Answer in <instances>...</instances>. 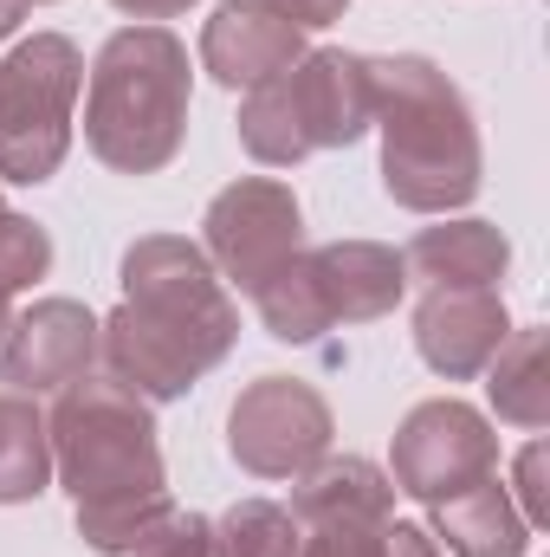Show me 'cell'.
<instances>
[{
  "label": "cell",
  "instance_id": "obj_4",
  "mask_svg": "<svg viewBox=\"0 0 550 557\" xmlns=\"http://www.w3.org/2000/svg\"><path fill=\"white\" fill-rule=\"evenodd\" d=\"M188 111H195V65L168 26L137 20L98 46L85 85V149L104 169L162 175L188 143Z\"/></svg>",
  "mask_w": 550,
  "mask_h": 557
},
{
  "label": "cell",
  "instance_id": "obj_1",
  "mask_svg": "<svg viewBox=\"0 0 550 557\" xmlns=\"http://www.w3.org/2000/svg\"><path fill=\"white\" fill-rule=\"evenodd\" d=\"M124 305L98 318V370L142 403H182L240 344V305L188 234H142L124 247Z\"/></svg>",
  "mask_w": 550,
  "mask_h": 557
},
{
  "label": "cell",
  "instance_id": "obj_9",
  "mask_svg": "<svg viewBox=\"0 0 550 557\" xmlns=\"http://www.w3.org/2000/svg\"><path fill=\"white\" fill-rule=\"evenodd\" d=\"M337 441L330 403L298 376H253L227 409V454L253 480H298Z\"/></svg>",
  "mask_w": 550,
  "mask_h": 557
},
{
  "label": "cell",
  "instance_id": "obj_6",
  "mask_svg": "<svg viewBox=\"0 0 550 557\" xmlns=\"http://www.w3.org/2000/svg\"><path fill=\"white\" fill-rule=\"evenodd\" d=\"M78 91L85 52L65 33H33L0 59V182L39 188L65 169Z\"/></svg>",
  "mask_w": 550,
  "mask_h": 557
},
{
  "label": "cell",
  "instance_id": "obj_28",
  "mask_svg": "<svg viewBox=\"0 0 550 557\" xmlns=\"http://www.w3.org/2000/svg\"><path fill=\"white\" fill-rule=\"evenodd\" d=\"M20 20H26V0H0V39H13Z\"/></svg>",
  "mask_w": 550,
  "mask_h": 557
},
{
  "label": "cell",
  "instance_id": "obj_5",
  "mask_svg": "<svg viewBox=\"0 0 550 557\" xmlns=\"http://www.w3.org/2000/svg\"><path fill=\"white\" fill-rule=\"evenodd\" d=\"M376 98H370V59L343 46H311L291 72L253 85L240 98V149L266 169H298L317 149H350L370 137Z\"/></svg>",
  "mask_w": 550,
  "mask_h": 557
},
{
  "label": "cell",
  "instance_id": "obj_18",
  "mask_svg": "<svg viewBox=\"0 0 550 557\" xmlns=\"http://www.w3.org/2000/svg\"><path fill=\"white\" fill-rule=\"evenodd\" d=\"M52 486V434L39 396L0 389V506H33Z\"/></svg>",
  "mask_w": 550,
  "mask_h": 557
},
{
  "label": "cell",
  "instance_id": "obj_22",
  "mask_svg": "<svg viewBox=\"0 0 550 557\" xmlns=\"http://www.w3.org/2000/svg\"><path fill=\"white\" fill-rule=\"evenodd\" d=\"M383 525H370V519H317V525H298V557H383Z\"/></svg>",
  "mask_w": 550,
  "mask_h": 557
},
{
  "label": "cell",
  "instance_id": "obj_15",
  "mask_svg": "<svg viewBox=\"0 0 550 557\" xmlns=\"http://www.w3.org/2000/svg\"><path fill=\"white\" fill-rule=\"evenodd\" d=\"M427 512H434V545L447 557H532V539H538L518 519L499 473L473 480L466 493H453V499H440Z\"/></svg>",
  "mask_w": 550,
  "mask_h": 557
},
{
  "label": "cell",
  "instance_id": "obj_11",
  "mask_svg": "<svg viewBox=\"0 0 550 557\" xmlns=\"http://www.w3.org/2000/svg\"><path fill=\"white\" fill-rule=\"evenodd\" d=\"M512 337V311L499 285H460V292H421L414 305V350L440 383H473Z\"/></svg>",
  "mask_w": 550,
  "mask_h": 557
},
{
  "label": "cell",
  "instance_id": "obj_3",
  "mask_svg": "<svg viewBox=\"0 0 550 557\" xmlns=\"http://www.w3.org/2000/svg\"><path fill=\"white\" fill-rule=\"evenodd\" d=\"M370 98L383 131V195L409 214H460L486 188V149L466 91L421 52L370 59Z\"/></svg>",
  "mask_w": 550,
  "mask_h": 557
},
{
  "label": "cell",
  "instance_id": "obj_21",
  "mask_svg": "<svg viewBox=\"0 0 550 557\" xmlns=\"http://www.w3.org/2000/svg\"><path fill=\"white\" fill-rule=\"evenodd\" d=\"M46 273H52V234L33 214L7 208V195H0V285L7 292H26V285H39Z\"/></svg>",
  "mask_w": 550,
  "mask_h": 557
},
{
  "label": "cell",
  "instance_id": "obj_26",
  "mask_svg": "<svg viewBox=\"0 0 550 557\" xmlns=\"http://www.w3.org/2000/svg\"><path fill=\"white\" fill-rule=\"evenodd\" d=\"M383 557H447V552L434 545V532H421L409 519H389L383 525Z\"/></svg>",
  "mask_w": 550,
  "mask_h": 557
},
{
  "label": "cell",
  "instance_id": "obj_23",
  "mask_svg": "<svg viewBox=\"0 0 550 557\" xmlns=\"http://www.w3.org/2000/svg\"><path fill=\"white\" fill-rule=\"evenodd\" d=\"M130 557H214V519L175 506V512H168V519H162Z\"/></svg>",
  "mask_w": 550,
  "mask_h": 557
},
{
  "label": "cell",
  "instance_id": "obj_30",
  "mask_svg": "<svg viewBox=\"0 0 550 557\" xmlns=\"http://www.w3.org/2000/svg\"><path fill=\"white\" fill-rule=\"evenodd\" d=\"M26 7H52V0H26Z\"/></svg>",
  "mask_w": 550,
  "mask_h": 557
},
{
  "label": "cell",
  "instance_id": "obj_14",
  "mask_svg": "<svg viewBox=\"0 0 550 557\" xmlns=\"http://www.w3.org/2000/svg\"><path fill=\"white\" fill-rule=\"evenodd\" d=\"M402 267L409 285L421 292H460V285H499L512 273V240L479 221V214H460V221H440V227H421L409 247H402Z\"/></svg>",
  "mask_w": 550,
  "mask_h": 557
},
{
  "label": "cell",
  "instance_id": "obj_13",
  "mask_svg": "<svg viewBox=\"0 0 550 557\" xmlns=\"http://www.w3.org/2000/svg\"><path fill=\"white\" fill-rule=\"evenodd\" d=\"M311 278H317V298H324L330 331L337 324H376V318H389L409 298V267L383 240H330V247H311Z\"/></svg>",
  "mask_w": 550,
  "mask_h": 557
},
{
  "label": "cell",
  "instance_id": "obj_17",
  "mask_svg": "<svg viewBox=\"0 0 550 557\" xmlns=\"http://www.w3.org/2000/svg\"><path fill=\"white\" fill-rule=\"evenodd\" d=\"M486 403L505 428L545 434L550 428V331L545 324H512L499 357L486 363Z\"/></svg>",
  "mask_w": 550,
  "mask_h": 557
},
{
  "label": "cell",
  "instance_id": "obj_24",
  "mask_svg": "<svg viewBox=\"0 0 550 557\" xmlns=\"http://www.w3.org/2000/svg\"><path fill=\"white\" fill-rule=\"evenodd\" d=\"M545 467H550V454H545V441H525V454H518V467H512V506H518V519L532 525V532H545L550 525V486H545Z\"/></svg>",
  "mask_w": 550,
  "mask_h": 557
},
{
  "label": "cell",
  "instance_id": "obj_2",
  "mask_svg": "<svg viewBox=\"0 0 550 557\" xmlns=\"http://www.w3.org/2000/svg\"><path fill=\"white\" fill-rule=\"evenodd\" d=\"M52 480L72 493L78 539L98 557H130L175 512L168 467L155 441V403L124 389L104 370H85L59 389L52 416Z\"/></svg>",
  "mask_w": 550,
  "mask_h": 557
},
{
  "label": "cell",
  "instance_id": "obj_12",
  "mask_svg": "<svg viewBox=\"0 0 550 557\" xmlns=\"http://www.w3.org/2000/svg\"><path fill=\"white\" fill-rule=\"evenodd\" d=\"M304 52H311L304 33L285 26L266 7H253V0H221L201 26V72L221 91H253L278 72H291Z\"/></svg>",
  "mask_w": 550,
  "mask_h": 557
},
{
  "label": "cell",
  "instance_id": "obj_7",
  "mask_svg": "<svg viewBox=\"0 0 550 557\" xmlns=\"http://www.w3.org/2000/svg\"><path fill=\"white\" fill-rule=\"evenodd\" d=\"M201 253L221 273V285L253 298L291 253H304V208H298L291 182H278V175L227 182L201 214Z\"/></svg>",
  "mask_w": 550,
  "mask_h": 557
},
{
  "label": "cell",
  "instance_id": "obj_10",
  "mask_svg": "<svg viewBox=\"0 0 550 557\" xmlns=\"http://www.w3.org/2000/svg\"><path fill=\"white\" fill-rule=\"evenodd\" d=\"M98 370V311L85 298H33L0 337V383L20 396H59Z\"/></svg>",
  "mask_w": 550,
  "mask_h": 557
},
{
  "label": "cell",
  "instance_id": "obj_19",
  "mask_svg": "<svg viewBox=\"0 0 550 557\" xmlns=\"http://www.w3.org/2000/svg\"><path fill=\"white\" fill-rule=\"evenodd\" d=\"M253 311H260L266 337H278V344H324L330 318H324V298H317V278H311V247L291 253V260L253 292Z\"/></svg>",
  "mask_w": 550,
  "mask_h": 557
},
{
  "label": "cell",
  "instance_id": "obj_16",
  "mask_svg": "<svg viewBox=\"0 0 550 557\" xmlns=\"http://www.w3.org/2000/svg\"><path fill=\"white\" fill-rule=\"evenodd\" d=\"M298 525H317V519H396V480L363 460V454H324L311 473L291 480V506H285Z\"/></svg>",
  "mask_w": 550,
  "mask_h": 557
},
{
  "label": "cell",
  "instance_id": "obj_27",
  "mask_svg": "<svg viewBox=\"0 0 550 557\" xmlns=\"http://www.w3.org/2000/svg\"><path fill=\"white\" fill-rule=\"evenodd\" d=\"M117 13H130V20H149V26H162V20H175V13H188L195 0H111Z\"/></svg>",
  "mask_w": 550,
  "mask_h": 557
},
{
  "label": "cell",
  "instance_id": "obj_8",
  "mask_svg": "<svg viewBox=\"0 0 550 557\" xmlns=\"http://www.w3.org/2000/svg\"><path fill=\"white\" fill-rule=\"evenodd\" d=\"M486 473H499V428L486 409L460 396H427L402 416L389 447V480L414 506H440Z\"/></svg>",
  "mask_w": 550,
  "mask_h": 557
},
{
  "label": "cell",
  "instance_id": "obj_20",
  "mask_svg": "<svg viewBox=\"0 0 550 557\" xmlns=\"http://www.w3.org/2000/svg\"><path fill=\"white\" fill-rule=\"evenodd\" d=\"M214 557H298V519L278 499H234L214 519Z\"/></svg>",
  "mask_w": 550,
  "mask_h": 557
},
{
  "label": "cell",
  "instance_id": "obj_29",
  "mask_svg": "<svg viewBox=\"0 0 550 557\" xmlns=\"http://www.w3.org/2000/svg\"><path fill=\"white\" fill-rule=\"evenodd\" d=\"M7 324H13V292L0 285V337H7Z\"/></svg>",
  "mask_w": 550,
  "mask_h": 557
},
{
  "label": "cell",
  "instance_id": "obj_25",
  "mask_svg": "<svg viewBox=\"0 0 550 557\" xmlns=\"http://www.w3.org/2000/svg\"><path fill=\"white\" fill-rule=\"evenodd\" d=\"M253 7L278 13V20H285V26H298V33H324V26H337V20H343V7H350V0H253Z\"/></svg>",
  "mask_w": 550,
  "mask_h": 557
}]
</instances>
